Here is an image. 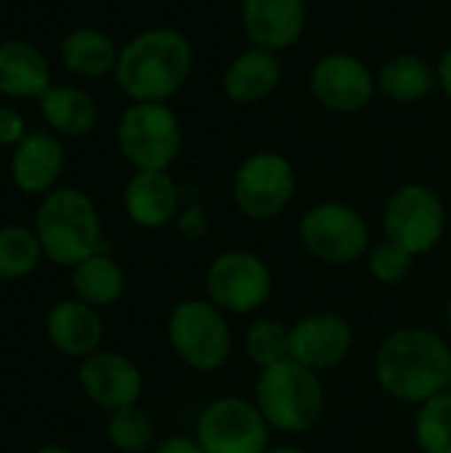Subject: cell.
<instances>
[{
    "label": "cell",
    "mask_w": 451,
    "mask_h": 453,
    "mask_svg": "<svg viewBox=\"0 0 451 453\" xmlns=\"http://www.w3.org/2000/svg\"><path fill=\"white\" fill-rule=\"evenodd\" d=\"M35 234L43 255L64 268L106 250L101 215L93 199L80 188H53L35 210Z\"/></svg>",
    "instance_id": "4"
},
{
    "label": "cell",
    "mask_w": 451,
    "mask_h": 453,
    "mask_svg": "<svg viewBox=\"0 0 451 453\" xmlns=\"http://www.w3.org/2000/svg\"><path fill=\"white\" fill-rule=\"evenodd\" d=\"M242 350L258 372L279 361H287L290 358V324L271 319V316H258L245 329Z\"/></svg>",
    "instance_id": "25"
},
{
    "label": "cell",
    "mask_w": 451,
    "mask_h": 453,
    "mask_svg": "<svg viewBox=\"0 0 451 453\" xmlns=\"http://www.w3.org/2000/svg\"><path fill=\"white\" fill-rule=\"evenodd\" d=\"M69 271H72L69 284H72L74 297L96 311L112 308L125 295V284H128L125 268L106 250L85 257Z\"/></svg>",
    "instance_id": "21"
},
{
    "label": "cell",
    "mask_w": 451,
    "mask_h": 453,
    "mask_svg": "<svg viewBox=\"0 0 451 453\" xmlns=\"http://www.w3.org/2000/svg\"><path fill=\"white\" fill-rule=\"evenodd\" d=\"M308 85L322 109L335 114H359L377 93V74L364 58L335 50L314 64Z\"/></svg>",
    "instance_id": "12"
},
{
    "label": "cell",
    "mask_w": 451,
    "mask_h": 453,
    "mask_svg": "<svg viewBox=\"0 0 451 453\" xmlns=\"http://www.w3.org/2000/svg\"><path fill=\"white\" fill-rule=\"evenodd\" d=\"M449 390H451V369H449Z\"/></svg>",
    "instance_id": "37"
},
{
    "label": "cell",
    "mask_w": 451,
    "mask_h": 453,
    "mask_svg": "<svg viewBox=\"0 0 451 453\" xmlns=\"http://www.w3.org/2000/svg\"><path fill=\"white\" fill-rule=\"evenodd\" d=\"M64 146L56 135L29 133L13 146L11 178L24 194H51L64 173Z\"/></svg>",
    "instance_id": "19"
},
{
    "label": "cell",
    "mask_w": 451,
    "mask_h": 453,
    "mask_svg": "<svg viewBox=\"0 0 451 453\" xmlns=\"http://www.w3.org/2000/svg\"><path fill=\"white\" fill-rule=\"evenodd\" d=\"M271 295L274 271L250 250H223L205 268V297L226 316H255Z\"/></svg>",
    "instance_id": "8"
},
{
    "label": "cell",
    "mask_w": 451,
    "mask_h": 453,
    "mask_svg": "<svg viewBox=\"0 0 451 453\" xmlns=\"http://www.w3.org/2000/svg\"><path fill=\"white\" fill-rule=\"evenodd\" d=\"M436 74H439V88L444 90V96L451 101V45L441 53V58L436 64Z\"/></svg>",
    "instance_id": "33"
},
{
    "label": "cell",
    "mask_w": 451,
    "mask_h": 453,
    "mask_svg": "<svg viewBox=\"0 0 451 453\" xmlns=\"http://www.w3.org/2000/svg\"><path fill=\"white\" fill-rule=\"evenodd\" d=\"M77 382L85 398L109 414L136 406L144 393L141 366L130 356L104 348L80 361Z\"/></svg>",
    "instance_id": "14"
},
{
    "label": "cell",
    "mask_w": 451,
    "mask_h": 453,
    "mask_svg": "<svg viewBox=\"0 0 451 453\" xmlns=\"http://www.w3.org/2000/svg\"><path fill=\"white\" fill-rule=\"evenodd\" d=\"M43 247L35 228L3 226L0 228V281L27 279L40 265Z\"/></svg>",
    "instance_id": "27"
},
{
    "label": "cell",
    "mask_w": 451,
    "mask_h": 453,
    "mask_svg": "<svg viewBox=\"0 0 451 453\" xmlns=\"http://www.w3.org/2000/svg\"><path fill=\"white\" fill-rule=\"evenodd\" d=\"M447 226V204L425 183H404L385 199L383 234L415 257L433 252L444 242Z\"/></svg>",
    "instance_id": "9"
},
{
    "label": "cell",
    "mask_w": 451,
    "mask_h": 453,
    "mask_svg": "<svg viewBox=\"0 0 451 453\" xmlns=\"http://www.w3.org/2000/svg\"><path fill=\"white\" fill-rule=\"evenodd\" d=\"M415 446L420 453H451V390H444L415 409Z\"/></svg>",
    "instance_id": "26"
},
{
    "label": "cell",
    "mask_w": 451,
    "mask_h": 453,
    "mask_svg": "<svg viewBox=\"0 0 451 453\" xmlns=\"http://www.w3.org/2000/svg\"><path fill=\"white\" fill-rule=\"evenodd\" d=\"M282 58L274 50L250 45L247 50L237 53L223 69V93L231 104H260L266 101L282 82Z\"/></svg>",
    "instance_id": "18"
},
{
    "label": "cell",
    "mask_w": 451,
    "mask_h": 453,
    "mask_svg": "<svg viewBox=\"0 0 451 453\" xmlns=\"http://www.w3.org/2000/svg\"><path fill=\"white\" fill-rule=\"evenodd\" d=\"M354 345V324L335 311H311L290 324V358L316 374L346 364Z\"/></svg>",
    "instance_id": "13"
},
{
    "label": "cell",
    "mask_w": 451,
    "mask_h": 453,
    "mask_svg": "<svg viewBox=\"0 0 451 453\" xmlns=\"http://www.w3.org/2000/svg\"><path fill=\"white\" fill-rule=\"evenodd\" d=\"M444 334H447V340L451 342V297L449 303H447V308H444Z\"/></svg>",
    "instance_id": "35"
},
{
    "label": "cell",
    "mask_w": 451,
    "mask_h": 453,
    "mask_svg": "<svg viewBox=\"0 0 451 453\" xmlns=\"http://www.w3.org/2000/svg\"><path fill=\"white\" fill-rule=\"evenodd\" d=\"M239 19L253 45L282 53L300 42L308 5L306 0H239Z\"/></svg>",
    "instance_id": "15"
},
{
    "label": "cell",
    "mask_w": 451,
    "mask_h": 453,
    "mask_svg": "<svg viewBox=\"0 0 451 453\" xmlns=\"http://www.w3.org/2000/svg\"><path fill=\"white\" fill-rule=\"evenodd\" d=\"M152 453H205L199 449L194 435H167L162 441H157V446Z\"/></svg>",
    "instance_id": "32"
},
{
    "label": "cell",
    "mask_w": 451,
    "mask_h": 453,
    "mask_svg": "<svg viewBox=\"0 0 451 453\" xmlns=\"http://www.w3.org/2000/svg\"><path fill=\"white\" fill-rule=\"evenodd\" d=\"M122 207L130 223L146 231H159L175 223L183 196L170 170H133L122 191Z\"/></svg>",
    "instance_id": "16"
},
{
    "label": "cell",
    "mask_w": 451,
    "mask_h": 453,
    "mask_svg": "<svg viewBox=\"0 0 451 453\" xmlns=\"http://www.w3.org/2000/svg\"><path fill=\"white\" fill-rule=\"evenodd\" d=\"M298 194V173L279 151H255L239 162L231 178V202L242 218L268 223L287 212Z\"/></svg>",
    "instance_id": "7"
},
{
    "label": "cell",
    "mask_w": 451,
    "mask_h": 453,
    "mask_svg": "<svg viewBox=\"0 0 451 453\" xmlns=\"http://www.w3.org/2000/svg\"><path fill=\"white\" fill-rule=\"evenodd\" d=\"M298 239L314 260L332 268L364 260L372 247V231L364 215L338 199L311 204L298 223Z\"/></svg>",
    "instance_id": "6"
},
{
    "label": "cell",
    "mask_w": 451,
    "mask_h": 453,
    "mask_svg": "<svg viewBox=\"0 0 451 453\" xmlns=\"http://www.w3.org/2000/svg\"><path fill=\"white\" fill-rule=\"evenodd\" d=\"M263 453H308L306 449H300V446H290V443H282V446H271V449H266Z\"/></svg>",
    "instance_id": "34"
},
{
    "label": "cell",
    "mask_w": 451,
    "mask_h": 453,
    "mask_svg": "<svg viewBox=\"0 0 451 453\" xmlns=\"http://www.w3.org/2000/svg\"><path fill=\"white\" fill-rule=\"evenodd\" d=\"M120 154L133 170H170L183 146L178 114L167 104H130L117 125Z\"/></svg>",
    "instance_id": "11"
},
{
    "label": "cell",
    "mask_w": 451,
    "mask_h": 453,
    "mask_svg": "<svg viewBox=\"0 0 451 453\" xmlns=\"http://www.w3.org/2000/svg\"><path fill=\"white\" fill-rule=\"evenodd\" d=\"M106 441L120 453H146L157 446V430L152 417L136 403L109 414Z\"/></svg>",
    "instance_id": "28"
},
{
    "label": "cell",
    "mask_w": 451,
    "mask_h": 453,
    "mask_svg": "<svg viewBox=\"0 0 451 453\" xmlns=\"http://www.w3.org/2000/svg\"><path fill=\"white\" fill-rule=\"evenodd\" d=\"M51 88V66L45 56L24 42H0V93L11 98H43Z\"/></svg>",
    "instance_id": "20"
},
{
    "label": "cell",
    "mask_w": 451,
    "mask_h": 453,
    "mask_svg": "<svg viewBox=\"0 0 451 453\" xmlns=\"http://www.w3.org/2000/svg\"><path fill=\"white\" fill-rule=\"evenodd\" d=\"M415 260H417L415 255H409L407 250H401L399 244H393L388 239L372 244L369 252H367V257H364L369 276L377 284H383V287H399V284H404L412 276V271H415Z\"/></svg>",
    "instance_id": "29"
},
{
    "label": "cell",
    "mask_w": 451,
    "mask_h": 453,
    "mask_svg": "<svg viewBox=\"0 0 451 453\" xmlns=\"http://www.w3.org/2000/svg\"><path fill=\"white\" fill-rule=\"evenodd\" d=\"M45 337L51 348L66 358H88L104 345L101 311L85 305L77 297L58 300L45 316Z\"/></svg>",
    "instance_id": "17"
},
{
    "label": "cell",
    "mask_w": 451,
    "mask_h": 453,
    "mask_svg": "<svg viewBox=\"0 0 451 453\" xmlns=\"http://www.w3.org/2000/svg\"><path fill=\"white\" fill-rule=\"evenodd\" d=\"M32 453H74V451H69L66 446H56V443H51V446H43V449H37V451H32Z\"/></svg>",
    "instance_id": "36"
},
{
    "label": "cell",
    "mask_w": 451,
    "mask_h": 453,
    "mask_svg": "<svg viewBox=\"0 0 451 453\" xmlns=\"http://www.w3.org/2000/svg\"><path fill=\"white\" fill-rule=\"evenodd\" d=\"M175 231L181 239H186L189 244L202 242L210 234V215L199 202H189L181 207L178 218H175Z\"/></svg>",
    "instance_id": "30"
},
{
    "label": "cell",
    "mask_w": 451,
    "mask_h": 453,
    "mask_svg": "<svg viewBox=\"0 0 451 453\" xmlns=\"http://www.w3.org/2000/svg\"><path fill=\"white\" fill-rule=\"evenodd\" d=\"M451 342L447 334L412 324L383 337L372 358L377 388L407 406H420L428 398L449 390Z\"/></svg>",
    "instance_id": "1"
},
{
    "label": "cell",
    "mask_w": 451,
    "mask_h": 453,
    "mask_svg": "<svg viewBox=\"0 0 451 453\" xmlns=\"http://www.w3.org/2000/svg\"><path fill=\"white\" fill-rule=\"evenodd\" d=\"M274 430L253 398L218 395L194 419V438L205 453H263Z\"/></svg>",
    "instance_id": "10"
},
{
    "label": "cell",
    "mask_w": 451,
    "mask_h": 453,
    "mask_svg": "<svg viewBox=\"0 0 451 453\" xmlns=\"http://www.w3.org/2000/svg\"><path fill=\"white\" fill-rule=\"evenodd\" d=\"M253 401L274 433L295 438L311 433L322 422L327 393L322 374L287 358L258 372Z\"/></svg>",
    "instance_id": "3"
},
{
    "label": "cell",
    "mask_w": 451,
    "mask_h": 453,
    "mask_svg": "<svg viewBox=\"0 0 451 453\" xmlns=\"http://www.w3.org/2000/svg\"><path fill=\"white\" fill-rule=\"evenodd\" d=\"M40 111L51 130L69 138L88 135L98 122V104L93 96L72 85H51L40 98Z\"/></svg>",
    "instance_id": "23"
},
{
    "label": "cell",
    "mask_w": 451,
    "mask_h": 453,
    "mask_svg": "<svg viewBox=\"0 0 451 453\" xmlns=\"http://www.w3.org/2000/svg\"><path fill=\"white\" fill-rule=\"evenodd\" d=\"M24 135L21 114L11 106H0V146H16Z\"/></svg>",
    "instance_id": "31"
},
{
    "label": "cell",
    "mask_w": 451,
    "mask_h": 453,
    "mask_svg": "<svg viewBox=\"0 0 451 453\" xmlns=\"http://www.w3.org/2000/svg\"><path fill=\"white\" fill-rule=\"evenodd\" d=\"M120 50L109 35L82 27L64 37L61 42V61L72 74L80 77H104L117 69Z\"/></svg>",
    "instance_id": "24"
},
{
    "label": "cell",
    "mask_w": 451,
    "mask_h": 453,
    "mask_svg": "<svg viewBox=\"0 0 451 453\" xmlns=\"http://www.w3.org/2000/svg\"><path fill=\"white\" fill-rule=\"evenodd\" d=\"M436 88V69L417 53H396L377 72V90L396 104H417Z\"/></svg>",
    "instance_id": "22"
},
{
    "label": "cell",
    "mask_w": 451,
    "mask_h": 453,
    "mask_svg": "<svg viewBox=\"0 0 451 453\" xmlns=\"http://www.w3.org/2000/svg\"><path fill=\"white\" fill-rule=\"evenodd\" d=\"M231 316L207 297H189L173 305L167 316V342L183 366L197 374L221 372L234 353Z\"/></svg>",
    "instance_id": "5"
},
{
    "label": "cell",
    "mask_w": 451,
    "mask_h": 453,
    "mask_svg": "<svg viewBox=\"0 0 451 453\" xmlns=\"http://www.w3.org/2000/svg\"><path fill=\"white\" fill-rule=\"evenodd\" d=\"M191 69V40L181 29L152 27L120 48L114 80L136 104H165L186 85Z\"/></svg>",
    "instance_id": "2"
}]
</instances>
